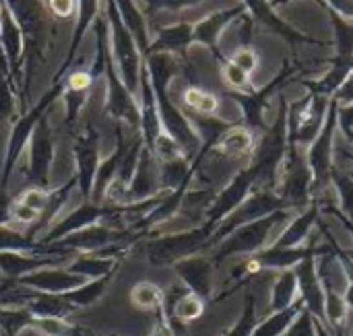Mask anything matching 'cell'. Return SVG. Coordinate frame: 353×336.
<instances>
[{"label":"cell","mask_w":353,"mask_h":336,"mask_svg":"<svg viewBox=\"0 0 353 336\" xmlns=\"http://www.w3.org/2000/svg\"><path fill=\"white\" fill-rule=\"evenodd\" d=\"M143 60H145L147 70H149V78H151V87H153V93H155L161 128L182 147V151H184V155L188 159H192V157L196 159V155L203 149V140H201L199 132L194 130L190 118H186L176 107V103L172 101V97L168 93L170 81L182 68L178 56L165 54V52H153V54L145 56Z\"/></svg>","instance_id":"cell-1"},{"label":"cell","mask_w":353,"mask_h":336,"mask_svg":"<svg viewBox=\"0 0 353 336\" xmlns=\"http://www.w3.org/2000/svg\"><path fill=\"white\" fill-rule=\"evenodd\" d=\"M275 192L283 200L288 211H306L310 204L316 202L314 198V180L312 171L306 161V153L300 151L296 145H288L285 161L281 165L279 182Z\"/></svg>","instance_id":"cell-2"},{"label":"cell","mask_w":353,"mask_h":336,"mask_svg":"<svg viewBox=\"0 0 353 336\" xmlns=\"http://www.w3.org/2000/svg\"><path fill=\"white\" fill-rule=\"evenodd\" d=\"M6 6L12 10L21 33H23V48L27 56V78L31 76L35 64L43 58V50L50 41V27L52 19L48 10L41 6L39 0H4Z\"/></svg>","instance_id":"cell-3"},{"label":"cell","mask_w":353,"mask_h":336,"mask_svg":"<svg viewBox=\"0 0 353 336\" xmlns=\"http://www.w3.org/2000/svg\"><path fill=\"white\" fill-rule=\"evenodd\" d=\"M290 219H292V211H277L259 221L242 225L232 235H228L219 246H215L217 250L213 252V258H211L213 264L219 266L221 262H225L232 256H252V254L265 250L271 231Z\"/></svg>","instance_id":"cell-4"},{"label":"cell","mask_w":353,"mask_h":336,"mask_svg":"<svg viewBox=\"0 0 353 336\" xmlns=\"http://www.w3.org/2000/svg\"><path fill=\"white\" fill-rule=\"evenodd\" d=\"M108 2V25L112 31V58L114 64H118V72L120 78L124 83V87L134 93L141 87V66H143V54L132 37V33L128 31V27L124 25L122 17L118 14V8L112 0Z\"/></svg>","instance_id":"cell-5"},{"label":"cell","mask_w":353,"mask_h":336,"mask_svg":"<svg viewBox=\"0 0 353 336\" xmlns=\"http://www.w3.org/2000/svg\"><path fill=\"white\" fill-rule=\"evenodd\" d=\"M337 107L339 101L331 97L329 109L325 116V124L319 132V136L310 143L306 151V161L312 171L314 180V198L319 200L323 190L331 184V174L335 169L333 155H335V132H337Z\"/></svg>","instance_id":"cell-6"},{"label":"cell","mask_w":353,"mask_h":336,"mask_svg":"<svg viewBox=\"0 0 353 336\" xmlns=\"http://www.w3.org/2000/svg\"><path fill=\"white\" fill-rule=\"evenodd\" d=\"M329 101L323 95L306 93L288 105V145L310 147L325 124Z\"/></svg>","instance_id":"cell-7"},{"label":"cell","mask_w":353,"mask_h":336,"mask_svg":"<svg viewBox=\"0 0 353 336\" xmlns=\"http://www.w3.org/2000/svg\"><path fill=\"white\" fill-rule=\"evenodd\" d=\"M215 229V225L203 223L196 229L155 240L147 246V258L153 266H174L176 262L207 250Z\"/></svg>","instance_id":"cell-8"},{"label":"cell","mask_w":353,"mask_h":336,"mask_svg":"<svg viewBox=\"0 0 353 336\" xmlns=\"http://www.w3.org/2000/svg\"><path fill=\"white\" fill-rule=\"evenodd\" d=\"M277 211H288L283 200L279 198V194L275 190H267V188H259L254 192H250V196L232 213L228 215L219 225L217 229L213 231L211 240H209V246L207 250L219 246L228 235H232L236 229H240L242 225H248L252 221H259L267 215H273Z\"/></svg>","instance_id":"cell-9"},{"label":"cell","mask_w":353,"mask_h":336,"mask_svg":"<svg viewBox=\"0 0 353 336\" xmlns=\"http://www.w3.org/2000/svg\"><path fill=\"white\" fill-rule=\"evenodd\" d=\"M300 70H302V66H300V64L285 60V62H283V66H281V70L277 72V76H275L271 83H267L265 87L254 89V91H250V93L228 91L225 95H228L230 99H234V101L242 107L244 124H246L248 128H252V130H261V132L265 134V132H267V128H269V124H267V120H265V112H267V103H269V99L279 91V87H283V85H285L290 78H294Z\"/></svg>","instance_id":"cell-10"},{"label":"cell","mask_w":353,"mask_h":336,"mask_svg":"<svg viewBox=\"0 0 353 336\" xmlns=\"http://www.w3.org/2000/svg\"><path fill=\"white\" fill-rule=\"evenodd\" d=\"M259 182H261L259 169H256L252 163H248V167L240 169V171L228 182V186H225L221 192H217L213 204L207 209V221H205V223L217 227L228 215H232V213L250 196V192L259 186Z\"/></svg>","instance_id":"cell-11"},{"label":"cell","mask_w":353,"mask_h":336,"mask_svg":"<svg viewBox=\"0 0 353 336\" xmlns=\"http://www.w3.org/2000/svg\"><path fill=\"white\" fill-rule=\"evenodd\" d=\"M244 6L248 10V14L252 17L254 23L263 25L265 29H269L271 33L283 37L292 48L306 43V45H327V41H319L298 29H294L290 23H285L273 8L271 0H244Z\"/></svg>","instance_id":"cell-12"},{"label":"cell","mask_w":353,"mask_h":336,"mask_svg":"<svg viewBox=\"0 0 353 336\" xmlns=\"http://www.w3.org/2000/svg\"><path fill=\"white\" fill-rule=\"evenodd\" d=\"M103 70H105V76H108V103H105L108 112L114 118L124 120L132 128H141V109L137 107L132 93L124 87L122 78L116 74V64H114V58H112L110 52L105 56Z\"/></svg>","instance_id":"cell-13"},{"label":"cell","mask_w":353,"mask_h":336,"mask_svg":"<svg viewBox=\"0 0 353 336\" xmlns=\"http://www.w3.org/2000/svg\"><path fill=\"white\" fill-rule=\"evenodd\" d=\"M213 269H215L213 260L205 258L201 254L184 258L174 264V271H176L180 283L190 293L205 300L207 304H211V297H213Z\"/></svg>","instance_id":"cell-14"},{"label":"cell","mask_w":353,"mask_h":336,"mask_svg":"<svg viewBox=\"0 0 353 336\" xmlns=\"http://www.w3.org/2000/svg\"><path fill=\"white\" fill-rule=\"evenodd\" d=\"M29 178L33 184L46 186L48 174H50V165L54 159V145H52V134H50V126H48V118L41 116L39 122L35 124L31 136H29Z\"/></svg>","instance_id":"cell-15"},{"label":"cell","mask_w":353,"mask_h":336,"mask_svg":"<svg viewBox=\"0 0 353 336\" xmlns=\"http://www.w3.org/2000/svg\"><path fill=\"white\" fill-rule=\"evenodd\" d=\"M14 283L39 291V293H52V295H64L77 287H81L83 283H87L85 277L74 275L66 269H56V266H48V269H39L33 271L21 279H17Z\"/></svg>","instance_id":"cell-16"},{"label":"cell","mask_w":353,"mask_h":336,"mask_svg":"<svg viewBox=\"0 0 353 336\" xmlns=\"http://www.w3.org/2000/svg\"><path fill=\"white\" fill-rule=\"evenodd\" d=\"M246 12H248V10H246V6H244V2H242V4H238V6L223 8V10H217V12L205 17L203 21H199V23L194 25V33H192L194 41L207 45V48L213 52V56H215L219 62H223L225 58H223L221 52H219V37H221V33H223L234 21L242 19Z\"/></svg>","instance_id":"cell-17"},{"label":"cell","mask_w":353,"mask_h":336,"mask_svg":"<svg viewBox=\"0 0 353 336\" xmlns=\"http://www.w3.org/2000/svg\"><path fill=\"white\" fill-rule=\"evenodd\" d=\"M316 258L319 256L304 258L294 271L298 275L300 300L304 302V306L312 314V318L327 326V320H325V289H323V283H321V277H319V271H316Z\"/></svg>","instance_id":"cell-18"},{"label":"cell","mask_w":353,"mask_h":336,"mask_svg":"<svg viewBox=\"0 0 353 336\" xmlns=\"http://www.w3.org/2000/svg\"><path fill=\"white\" fill-rule=\"evenodd\" d=\"M0 45L8 66V78L12 81V87H17V81L21 76V62H23V33L12 10L6 6L4 0L0 8Z\"/></svg>","instance_id":"cell-19"},{"label":"cell","mask_w":353,"mask_h":336,"mask_svg":"<svg viewBox=\"0 0 353 336\" xmlns=\"http://www.w3.org/2000/svg\"><path fill=\"white\" fill-rule=\"evenodd\" d=\"M254 149H256L254 130L248 128L246 124H230L219 134L211 151L228 161H240V159H250Z\"/></svg>","instance_id":"cell-20"},{"label":"cell","mask_w":353,"mask_h":336,"mask_svg":"<svg viewBox=\"0 0 353 336\" xmlns=\"http://www.w3.org/2000/svg\"><path fill=\"white\" fill-rule=\"evenodd\" d=\"M77 165H79V180H81V192L83 196H89L93 190V182L99 169V136L89 126L83 136H79L74 145Z\"/></svg>","instance_id":"cell-21"},{"label":"cell","mask_w":353,"mask_h":336,"mask_svg":"<svg viewBox=\"0 0 353 336\" xmlns=\"http://www.w3.org/2000/svg\"><path fill=\"white\" fill-rule=\"evenodd\" d=\"M66 256H33V254H21V252H0V273L8 281H17L33 271L58 266Z\"/></svg>","instance_id":"cell-22"},{"label":"cell","mask_w":353,"mask_h":336,"mask_svg":"<svg viewBox=\"0 0 353 336\" xmlns=\"http://www.w3.org/2000/svg\"><path fill=\"white\" fill-rule=\"evenodd\" d=\"M192 33H194V25H190V23H176V25L163 27L157 33V37L151 41L149 54L165 52V54H174V56H184L186 58L188 48L194 43Z\"/></svg>","instance_id":"cell-23"},{"label":"cell","mask_w":353,"mask_h":336,"mask_svg":"<svg viewBox=\"0 0 353 336\" xmlns=\"http://www.w3.org/2000/svg\"><path fill=\"white\" fill-rule=\"evenodd\" d=\"M321 204L319 200L314 204H310L306 211L298 213L292 219V225L277 238V242L273 244L275 248H298L306 242V238L310 235L312 227L321 221Z\"/></svg>","instance_id":"cell-24"},{"label":"cell","mask_w":353,"mask_h":336,"mask_svg":"<svg viewBox=\"0 0 353 336\" xmlns=\"http://www.w3.org/2000/svg\"><path fill=\"white\" fill-rule=\"evenodd\" d=\"M97 10H99V0H77V12H79V19H77V25H74V33H72V41H70V48L66 52V60L56 76V81H64V72L66 68L70 66L79 45H81V39L85 35V31L89 29V25L97 19Z\"/></svg>","instance_id":"cell-25"},{"label":"cell","mask_w":353,"mask_h":336,"mask_svg":"<svg viewBox=\"0 0 353 336\" xmlns=\"http://www.w3.org/2000/svg\"><path fill=\"white\" fill-rule=\"evenodd\" d=\"M112 2L116 4L118 14L122 17V21L128 27V31L132 33V37H134L141 54L147 56L149 54V45H151V41H149V29H147V21H145L143 12L139 10L137 2L134 0H112Z\"/></svg>","instance_id":"cell-26"},{"label":"cell","mask_w":353,"mask_h":336,"mask_svg":"<svg viewBox=\"0 0 353 336\" xmlns=\"http://www.w3.org/2000/svg\"><path fill=\"white\" fill-rule=\"evenodd\" d=\"M300 300V285H298V275L294 269L279 271L273 289H271V304L269 312H281L294 306Z\"/></svg>","instance_id":"cell-27"},{"label":"cell","mask_w":353,"mask_h":336,"mask_svg":"<svg viewBox=\"0 0 353 336\" xmlns=\"http://www.w3.org/2000/svg\"><path fill=\"white\" fill-rule=\"evenodd\" d=\"M306 310L304 302L298 300L294 306H290L288 310H281V312H271L265 320L259 322V326L254 328L252 336H283L290 326L296 322V318Z\"/></svg>","instance_id":"cell-28"},{"label":"cell","mask_w":353,"mask_h":336,"mask_svg":"<svg viewBox=\"0 0 353 336\" xmlns=\"http://www.w3.org/2000/svg\"><path fill=\"white\" fill-rule=\"evenodd\" d=\"M66 271H70L74 275H81L87 281H91V279H99V277L116 273L118 271V258H103V256H97V254H83V256L74 258L66 266Z\"/></svg>","instance_id":"cell-29"},{"label":"cell","mask_w":353,"mask_h":336,"mask_svg":"<svg viewBox=\"0 0 353 336\" xmlns=\"http://www.w3.org/2000/svg\"><path fill=\"white\" fill-rule=\"evenodd\" d=\"M114 275H116V273L105 275V277H99V279H91V281H87V283H83L81 287H77V289L64 293V300H66L74 310H79V308H89V306H93V304L105 293V289H108V285H110V281H112Z\"/></svg>","instance_id":"cell-30"},{"label":"cell","mask_w":353,"mask_h":336,"mask_svg":"<svg viewBox=\"0 0 353 336\" xmlns=\"http://www.w3.org/2000/svg\"><path fill=\"white\" fill-rule=\"evenodd\" d=\"M163 297L165 291L151 281H141L130 289V304L139 312H151V314L159 312L163 308Z\"/></svg>","instance_id":"cell-31"},{"label":"cell","mask_w":353,"mask_h":336,"mask_svg":"<svg viewBox=\"0 0 353 336\" xmlns=\"http://www.w3.org/2000/svg\"><path fill=\"white\" fill-rule=\"evenodd\" d=\"M182 101L196 116H215L219 109V97L203 87H196V85H190L184 89Z\"/></svg>","instance_id":"cell-32"},{"label":"cell","mask_w":353,"mask_h":336,"mask_svg":"<svg viewBox=\"0 0 353 336\" xmlns=\"http://www.w3.org/2000/svg\"><path fill=\"white\" fill-rule=\"evenodd\" d=\"M331 21H333V29H335V48H337V56L339 60H352L353 58V21H347L343 17H339L337 12L329 10Z\"/></svg>","instance_id":"cell-33"},{"label":"cell","mask_w":353,"mask_h":336,"mask_svg":"<svg viewBox=\"0 0 353 336\" xmlns=\"http://www.w3.org/2000/svg\"><path fill=\"white\" fill-rule=\"evenodd\" d=\"M261 318L256 312V295L252 291L246 293V302H244V312L240 316V320L225 333L223 336H252L254 328L259 326Z\"/></svg>","instance_id":"cell-34"},{"label":"cell","mask_w":353,"mask_h":336,"mask_svg":"<svg viewBox=\"0 0 353 336\" xmlns=\"http://www.w3.org/2000/svg\"><path fill=\"white\" fill-rule=\"evenodd\" d=\"M331 184L335 186L337 190V196H339V211L353 221V176L352 174H345V171H339L337 167L333 169L331 174Z\"/></svg>","instance_id":"cell-35"},{"label":"cell","mask_w":353,"mask_h":336,"mask_svg":"<svg viewBox=\"0 0 353 336\" xmlns=\"http://www.w3.org/2000/svg\"><path fill=\"white\" fill-rule=\"evenodd\" d=\"M221 64V76L225 81V85L230 87V91H238V93H250L256 87H252L250 83V74H246L244 70H240L236 64H232L228 58Z\"/></svg>","instance_id":"cell-36"},{"label":"cell","mask_w":353,"mask_h":336,"mask_svg":"<svg viewBox=\"0 0 353 336\" xmlns=\"http://www.w3.org/2000/svg\"><path fill=\"white\" fill-rule=\"evenodd\" d=\"M228 60L236 64L240 70H244L246 74H252L259 68V54L256 50H252V45H240Z\"/></svg>","instance_id":"cell-37"},{"label":"cell","mask_w":353,"mask_h":336,"mask_svg":"<svg viewBox=\"0 0 353 336\" xmlns=\"http://www.w3.org/2000/svg\"><path fill=\"white\" fill-rule=\"evenodd\" d=\"M17 200L21 204H25V207H29V209H33V211H37L41 215V213H46L48 204L52 202V194H48L43 188H29Z\"/></svg>","instance_id":"cell-38"},{"label":"cell","mask_w":353,"mask_h":336,"mask_svg":"<svg viewBox=\"0 0 353 336\" xmlns=\"http://www.w3.org/2000/svg\"><path fill=\"white\" fill-rule=\"evenodd\" d=\"M337 128L341 130L347 145L353 147V103H339V107H337Z\"/></svg>","instance_id":"cell-39"},{"label":"cell","mask_w":353,"mask_h":336,"mask_svg":"<svg viewBox=\"0 0 353 336\" xmlns=\"http://www.w3.org/2000/svg\"><path fill=\"white\" fill-rule=\"evenodd\" d=\"M93 81H95L93 72H89V70H77V72H72V74H68V76H66L64 87H66V91L87 93V91L91 89Z\"/></svg>","instance_id":"cell-40"},{"label":"cell","mask_w":353,"mask_h":336,"mask_svg":"<svg viewBox=\"0 0 353 336\" xmlns=\"http://www.w3.org/2000/svg\"><path fill=\"white\" fill-rule=\"evenodd\" d=\"M283 336H316V326H314L312 314L308 310H304Z\"/></svg>","instance_id":"cell-41"},{"label":"cell","mask_w":353,"mask_h":336,"mask_svg":"<svg viewBox=\"0 0 353 336\" xmlns=\"http://www.w3.org/2000/svg\"><path fill=\"white\" fill-rule=\"evenodd\" d=\"M201 0H145L147 4V12L153 17L155 12L159 10H182V8H188V6H194L199 4Z\"/></svg>","instance_id":"cell-42"},{"label":"cell","mask_w":353,"mask_h":336,"mask_svg":"<svg viewBox=\"0 0 353 336\" xmlns=\"http://www.w3.org/2000/svg\"><path fill=\"white\" fill-rule=\"evenodd\" d=\"M46 8L58 19H70L77 12V0H48Z\"/></svg>","instance_id":"cell-43"},{"label":"cell","mask_w":353,"mask_h":336,"mask_svg":"<svg viewBox=\"0 0 353 336\" xmlns=\"http://www.w3.org/2000/svg\"><path fill=\"white\" fill-rule=\"evenodd\" d=\"M329 10L337 12L339 17L353 21V0H323Z\"/></svg>","instance_id":"cell-44"},{"label":"cell","mask_w":353,"mask_h":336,"mask_svg":"<svg viewBox=\"0 0 353 336\" xmlns=\"http://www.w3.org/2000/svg\"><path fill=\"white\" fill-rule=\"evenodd\" d=\"M319 204H321V202H319ZM321 211H323V213H329V215H333V217H335V219H337V221H339V223L345 227V231H347V233H350V235L353 238V221H350V219H347V217H345V215H343V213H341L337 207H333V204H321Z\"/></svg>","instance_id":"cell-45"},{"label":"cell","mask_w":353,"mask_h":336,"mask_svg":"<svg viewBox=\"0 0 353 336\" xmlns=\"http://www.w3.org/2000/svg\"><path fill=\"white\" fill-rule=\"evenodd\" d=\"M339 103H353V70L352 74L345 78V83L339 87V91L333 95Z\"/></svg>","instance_id":"cell-46"},{"label":"cell","mask_w":353,"mask_h":336,"mask_svg":"<svg viewBox=\"0 0 353 336\" xmlns=\"http://www.w3.org/2000/svg\"><path fill=\"white\" fill-rule=\"evenodd\" d=\"M314 326H316V336H331V333L327 330V326H325V324H321V322H316V320H314Z\"/></svg>","instance_id":"cell-47"},{"label":"cell","mask_w":353,"mask_h":336,"mask_svg":"<svg viewBox=\"0 0 353 336\" xmlns=\"http://www.w3.org/2000/svg\"><path fill=\"white\" fill-rule=\"evenodd\" d=\"M339 153H341L345 159H350V161L353 163V151H347V149H339ZM352 176H353V169H352Z\"/></svg>","instance_id":"cell-48"},{"label":"cell","mask_w":353,"mask_h":336,"mask_svg":"<svg viewBox=\"0 0 353 336\" xmlns=\"http://www.w3.org/2000/svg\"><path fill=\"white\" fill-rule=\"evenodd\" d=\"M350 322H352L353 326V310H350Z\"/></svg>","instance_id":"cell-49"},{"label":"cell","mask_w":353,"mask_h":336,"mask_svg":"<svg viewBox=\"0 0 353 336\" xmlns=\"http://www.w3.org/2000/svg\"><path fill=\"white\" fill-rule=\"evenodd\" d=\"M352 70H353V58H352Z\"/></svg>","instance_id":"cell-50"}]
</instances>
